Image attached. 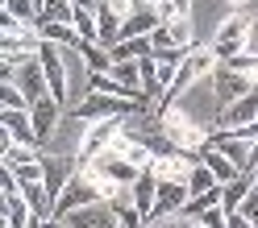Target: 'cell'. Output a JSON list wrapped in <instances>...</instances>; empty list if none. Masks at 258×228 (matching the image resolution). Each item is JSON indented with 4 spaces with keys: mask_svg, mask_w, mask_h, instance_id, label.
<instances>
[{
    "mask_svg": "<svg viewBox=\"0 0 258 228\" xmlns=\"http://www.w3.org/2000/svg\"><path fill=\"white\" fill-rule=\"evenodd\" d=\"M129 112H150L142 100H121V95L88 91V100L71 108V121H108V117H129Z\"/></svg>",
    "mask_w": 258,
    "mask_h": 228,
    "instance_id": "6da1fadb",
    "label": "cell"
},
{
    "mask_svg": "<svg viewBox=\"0 0 258 228\" xmlns=\"http://www.w3.org/2000/svg\"><path fill=\"white\" fill-rule=\"evenodd\" d=\"M158 129H163V133L179 145V150L204 154V145H208V133H204V129H196V125H191V117H183L175 104H171L167 112H158Z\"/></svg>",
    "mask_w": 258,
    "mask_h": 228,
    "instance_id": "7a4b0ae2",
    "label": "cell"
},
{
    "mask_svg": "<svg viewBox=\"0 0 258 228\" xmlns=\"http://www.w3.org/2000/svg\"><path fill=\"white\" fill-rule=\"evenodd\" d=\"M250 29H254V21L246 17V13H233V17H225L221 25H217V38H213V54L225 62V58H233V54H241L246 50V42H250Z\"/></svg>",
    "mask_w": 258,
    "mask_h": 228,
    "instance_id": "3957f363",
    "label": "cell"
},
{
    "mask_svg": "<svg viewBox=\"0 0 258 228\" xmlns=\"http://www.w3.org/2000/svg\"><path fill=\"white\" fill-rule=\"evenodd\" d=\"M213 83H217V100H221V108H225V104L241 100L246 91H258V75L237 71V67H229V62H221V67L213 71Z\"/></svg>",
    "mask_w": 258,
    "mask_h": 228,
    "instance_id": "277c9868",
    "label": "cell"
},
{
    "mask_svg": "<svg viewBox=\"0 0 258 228\" xmlns=\"http://www.w3.org/2000/svg\"><path fill=\"white\" fill-rule=\"evenodd\" d=\"M158 25H167L179 46H191V0H158Z\"/></svg>",
    "mask_w": 258,
    "mask_h": 228,
    "instance_id": "5b68a950",
    "label": "cell"
},
{
    "mask_svg": "<svg viewBox=\"0 0 258 228\" xmlns=\"http://www.w3.org/2000/svg\"><path fill=\"white\" fill-rule=\"evenodd\" d=\"M187 183H175V178H158V203H154V216L150 224H163L171 216H179V207L187 203Z\"/></svg>",
    "mask_w": 258,
    "mask_h": 228,
    "instance_id": "8992f818",
    "label": "cell"
},
{
    "mask_svg": "<svg viewBox=\"0 0 258 228\" xmlns=\"http://www.w3.org/2000/svg\"><path fill=\"white\" fill-rule=\"evenodd\" d=\"M38 58H42V67H46V79H50V95H54V100H67V71H62V50H58V42L42 38Z\"/></svg>",
    "mask_w": 258,
    "mask_h": 228,
    "instance_id": "52a82bcc",
    "label": "cell"
},
{
    "mask_svg": "<svg viewBox=\"0 0 258 228\" xmlns=\"http://www.w3.org/2000/svg\"><path fill=\"white\" fill-rule=\"evenodd\" d=\"M0 125H5V133H9L13 141H21V145H42L38 129H34V112H29V108H5Z\"/></svg>",
    "mask_w": 258,
    "mask_h": 228,
    "instance_id": "ba28073f",
    "label": "cell"
},
{
    "mask_svg": "<svg viewBox=\"0 0 258 228\" xmlns=\"http://www.w3.org/2000/svg\"><path fill=\"white\" fill-rule=\"evenodd\" d=\"M29 112H34V129H38L42 145H50L54 129H58V117H62V100H54V95H42V100L29 108Z\"/></svg>",
    "mask_w": 258,
    "mask_h": 228,
    "instance_id": "9c48e42d",
    "label": "cell"
},
{
    "mask_svg": "<svg viewBox=\"0 0 258 228\" xmlns=\"http://www.w3.org/2000/svg\"><path fill=\"white\" fill-rule=\"evenodd\" d=\"M217 121H221V129H237V125H250V121H258V91H246L241 100L225 104Z\"/></svg>",
    "mask_w": 258,
    "mask_h": 228,
    "instance_id": "30bf717a",
    "label": "cell"
},
{
    "mask_svg": "<svg viewBox=\"0 0 258 228\" xmlns=\"http://www.w3.org/2000/svg\"><path fill=\"white\" fill-rule=\"evenodd\" d=\"M62 224H71V228H108V224H117V216H112V207L84 203V207H75Z\"/></svg>",
    "mask_w": 258,
    "mask_h": 228,
    "instance_id": "8fae6325",
    "label": "cell"
},
{
    "mask_svg": "<svg viewBox=\"0 0 258 228\" xmlns=\"http://www.w3.org/2000/svg\"><path fill=\"white\" fill-rule=\"evenodd\" d=\"M96 162H100V166H104V174L112 178V183H121V187H129V183H134V178L142 174V166H134V162H129V158L112 154V150H104V154L96 158Z\"/></svg>",
    "mask_w": 258,
    "mask_h": 228,
    "instance_id": "7c38bea8",
    "label": "cell"
},
{
    "mask_svg": "<svg viewBox=\"0 0 258 228\" xmlns=\"http://www.w3.org/2000/svg\"><path fill=\"white\" fill-rule=\"evenodd\" d=\"M112 62H129V58H146V54H154V42H150V34L146 38H121L117 46H112Z\"/></svg>",
    "mask_w": 258,
    "mask_h": 228,
    "instance_id": "4fadbf2b",
    "label": "cell"
},
{
    "mask_svg": "<svg viewBox=\"0 0 258 228\" xmlns=\"http://www.w3.org/2000/svg\"><path fill=\"white\" fill-rule=\"evenodd\" d=\"M204 162H208V170L217 174V183H229V178L241 174V170L233 166V158H229V154H221L217 145H204Z\"/></svg>",
    "mask_w": 258,
    "mask_h": 228,
    "instance_id": "5bb4252c",
    "label": "cell"
},
{
    "mask_svg": "<svg viewBox=\"0 0 258 228\" xmlns=\"http://www.w3.org/2000/svg\"><path fill=\"white\" fill-rule=\"evenodd\" d=\"M50 21H75V0H42L38 25H50Z\"/></svg>",
    "mask_w": 258,
    "mask_h": 228,
    "instance_id": "9a60e30c",
    "label": "cell"
},
{
    "mask_svg": "<svg viewBox=\"0 0 258 228\" xmlns=\"http://www.w3.org/2000/svg\"><path fill=\"white\" fill-rule=\"evenodd\" d=\"M38 34H42V38H50V42H58V46H71V50H79V42H84V38L75 34V25H71V21H50V25H38Z\"/></svg>",
    "mask_w": 258,
    "mask_h": 228,
    "instance_id": "2e32d148",
    "label": "cell"
},
{
    "mask_svg": "<svg viewBox=\"0 0 258 228\" xmlns=\"http://www.w3.org/2000/svg\"><path fill=\"white\" fill-rule=\"evenodd\" d=\"M75 54H84L88 71H112V54L104 50L100 42H79V50H75Z\"/></svg>",
    "mask_w": 258,
    "mask_h": 228,
    "instance_id": "e0dca14e",
    "label": "cell"
},
{
    "mask_svg": "<svg viewBox=\"0 0 258 228\" xmlns=\"http://www.w3.org/2000/svg\"><path fill=\"white\" fill-rule=\"evenodd\" d=\"M75 34L84 42H96V34H100V25H96V9H75Z\"/></svg>",
    "mask_w": 258,
    "mask_h": 228,
    "instance_id": "ac0fdd59",
    "label": "cell"
},
{
    "mask_svg": "<svg viewBox=\"0 0 258 228\" xmlns=\"http://www.w3.org/2000/svg\"><path fill=\"white\" fill-rule=\"evenodd\" d=\"M138 62H142V91L158 95V91H163V83H158V58L146 54V58H138Z\"/></svg>",
    "mask_w": 258,
    "mask_h": 228,
    "instance_id": "d6986e66",
    "label": "cell"
},
{
    "mask_svg": "<svg viewBox=\"0 0 258 228\" xmlns=\"http://www.w3.org/2000/svg\"><path fill=\"white\" fill-rule=\"evenodd\" d=\"M38 5H42V0H5V13L21 17L25 25H38Z\"/></svg>",
    "mask_w": 258,
    "mask_h": 228,
    "instance_id": "ffe728a7",
    "label": "cell"
},
{
    "mask_svg": "<svg viewBox=\"0 0 258 228\" xmlns=\"http://www.w3.org/2000/svg\"><path fill=\"white\" fill-rule=\"evenodd\" d=\"M213 183H217V174H213V170H208V162L200 158V162H196V166H191V178H187V191H191V195H196V191H208V187H213Z\"/></svg>",
    "mask_w": 258,
    "mask_h": 228,
    "instance_id": "44dd1931",
    "label": "cell"
},
{
    "mask_svg": "<svg viewBox=\"0 0 258 228\" xmlns=\"http://www.w3.org/2000/svg\"><path fill=\"white\" fill-rule=\"evenodd\" d=\"M0 104L5 108H29V100H25V91L13 83V79H5V87H0Z\"/></svg>",
    "mask_w": 258,
    "mask_h": 228,
    "instance_id": "7402d4cb",
    "label": "cell"
},
{
    "mask_svg": "<svg viewBox=\"0 0 258 228\" xmlns=\"http://www.w3.org/2000/svg\"><path fill=\"white\" fill-rule=\"evenodd\" d=\"M225 5H229V9H237V13H241V9L250 5V0H225Z\"/></svg>",
    "mask_w": 258,
    "mask_h": 228,
    "instance_id": "603a6c76",
    "label": "cell"
},
{
    "mask_svg": "<svg viewBox=\"0 0 258 228\" xmlns=\"http://www.w3.org/2000/svg\"><path fill=\"white\" fill-rule=\"evenodd\" d=\"M100 0H75V9H96Z\"/></svg>",
    "mask_w": 258,
    "mask_h": 228,
    "instance_id": "cb8c5ba5",
    "label": "cell"
},
{
    "mask_svg": "<svg viewBox=\"0 0 258 228\" xmlns=\"http://www.w3.org/2000/svg\"><path fill=\"white\" fill-rule=\"evenodd\" d=\"M142 5H158V0H142Z\"/></svg>",
    "mask_w": 258,
    "mask_h": 228,
    "instance_id": "d4e9b609",
    "label": "cell"
},
{
    "mask_svg": "<svg viewBox=\"0 0 258 228\" xmlns=\"http://www.w3.org/2000/svg\"><path fill=\"white\" fill-rule=\"evenodd\" d=\"M254 191H258V174H254Z\"/></svg>",
    "mask_w": 258,
    "mask_h": 228,
    "instance_id": "484cf974",
    "label": "cell"
}]
</instances>
